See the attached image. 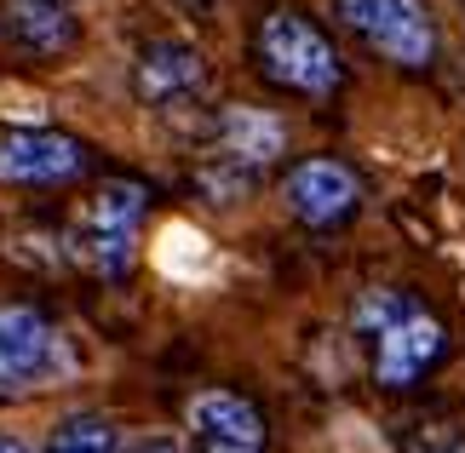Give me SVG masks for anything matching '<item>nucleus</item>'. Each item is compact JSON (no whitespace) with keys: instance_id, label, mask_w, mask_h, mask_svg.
Listing matches in <instances>:
<instances>
[{"instance_id":"obj_10","label":"nucleus","mask_w":465,"mask_h":453,"mask_svg":"<svg viewBox=\"0 0 465 453\" xmlns=\"http://www.w3.org/2000/svg\"><path fill=\"white\" fill-rule=\"evenodd\" d=\"M0 29L12 46L52 58L75 41V12H69V0H0Z\"/></svg>"},{"instance_id":"obj_8","label":"nucleus","mask_w":465,"mask_h":453,"mask_svg":"<svg viewBox=\"0 0 465 453\" xmlns=\"http://www.w3.org/2000/svg\"><path fill=\"white\" fill-rule=\"evenodd\" d=\"M282 202H288V212L305 219V224H333L339 212L356 207V172L339 167V161H305V167L288 172Z\"/></svg>"},{"instance_id":"obj_16","label":"nucleus","mask_w":465,"mask_h":453,"mask_svg":"<svg viewBox=\"0 0 465 453\" xmlns=\"http://www.w3.org/2000/svg\"><path fill=\"white\" fill-rule=\"evenodd\" d=\"M431 453H465V437H449L442 448H431Z\"/></svg>"},{"instance_id":"obj_7","label":"nucleus","mask_w":465,"mask_h":453,"mask_svg":"<svg viewBox=\"0 0 465 453\" xmlns=\"http://www.w3.org/2000/svg\"><path fill=\"white\" fill-rule=\"evenodd\" d=\"M373 344H380V356H373V373H380V385L402 390V385H414V379L442 356V328H437L425 310H414V316L391 321V328L373 339Z\"/></svg>"},{"instance_id":"obj_2","label":"nucleus","mask_w":465,"mask_h":453,"mask_svg":"<svg viewBox=\"0 0 465 453\" xmlns=\"http://www.w3.org/2000/svg\"><path fill=\"white\" fill-rule=\"evenodd\" d=\"M138 219H144V190L138 184H104L75 219V247L104 281H121L133 270Z\"/></svg>"},{"instance_id":"obj_11","label":"nucleus","mask_w":465,"mask_h":453,"mask_svg":"<svg viewBox=\"0 0 465 453\" xmlns=\"http://www.w3.org/2000/svg\"><path fill=\"white\" fill-rule=\"evenodd\" d=\"M282 143H288V133H282L276 115L264 110H247V103H230V110L219 115V150L224 161H236V167H271V161L282 155Z\"/></svg>"},{"instance_id":"obj_13","label":"nucleus","mask_w":465,"mask_h":453,"mask_svg":"<svg viewBox=\"0 0 465 453\" xmlns=\"http://www.w3.org/2000/svg\"><path fill=\"white\" fill-rule=\"evenodd\" d=\"M155 259H161V270H167L173 281H202V276H207L202 264H190V259H207V241H202L190 224H167V230H161ZM207 264H213V259H207Z\"/></svg>"},{"instance_id":"obj_9","label":"nucleus","mask_w":465,"mask_h":453,"mask_svg":"<svg viewBox=\"0 0 465 453\" xmlns=\"http://www.w3.org/2000/svg\"><path fill=\"white\" fill-rule=\"evenodd\" d=\"M190 430L202 437L207 453H264V419L230 390L195 396L190 402Z\"/></svg>"},{"instance_id":"obj_17","label":"nucleus","mask_w":465,"mask_h":453,"mask_svg":"<svg viewBox=\"0 0 465 453\" xmlns=\"http://www.w3.org/2000/svg\"><path fill=\"white\" fill-rule=\"evenodd\" d=\"M0 453H29V448L17 442V437H0Z\"/></svg>"},{"instance_id":"obj_14","label":"nucleus","mask_w":465,"mask_h":453,"mask_svg":"<svg viewBox=\"0 0 465 453\" xmlns=\"http://www.w3.org/2000/svg\"><path fill=\"white\" fill-rule=\"evenodd\" d=\"M420 304L408 299V293H391V287H373V293L356 299V333H368V339H380L391 321H402V316H414Z\"/></svg>"},{"instance_id":"obj_3","label":"nucleus","mask_w":465,"mask_h":453,"mask_svg":"<svg viewBox=\"0 0 465 453\" xmlns=\"http://www.w3.org/2000/svg\"><path fill=\"white\" fill-rule=\"evenodd\" d=\"M339 17H345V29H356L373 52H385L402 69H420L437 58V29L420 0H339Z\"/></svg>"},{"instance_id":"obj_4","label":"nucleus","mask_w":465,"mask_h":453,"mask_svg":"<svg viewBox=\"0 0 465 453\" xmlns=\"http://www.w3.org/2000/svg\"><path fill=\"white\" fill-rule=\"evenodd\" d=\"M52 373H58V333H52V321L6 304L0 310V396L35 390Z\"/></svg>"},{"instance_id":"obj_5","label":"nucleus","mask_w":465,"mask_h":453,"mask_svg":"<svg viewBox=\"0 0 465 453\" xmlns=\"http://www.w3.org/2000/svg\"><path fill=\"white\" fill-rule=\"evenodd\" d=\"M81 143L64 133H35V126L0 133V184H64L81 172Z\"/></svg>"},{"instance_id":"obj_1","label":"nucleus","mask_w":465,"mask_h":453,"mask_svg":"<svg viewBox=\"0 0 465 453\" xmlns=\"http://www.w3.org/2000/svg\"><path fill=\"white\" fill-rule=\"evenodd\" d=\"M253 52H259V69L276 86L305 93V98H328L339 86V75H345L333 41L311 24V17H299V12H271V17H264Z\"/></svg>"},{"instance_id":"obj_12","label":"nucleus","mask_w":465,"mask_h":453,"mask_svg":"<svg viewBox=\"0 0 465 453\" xmlns=\"http://www.w3.org/2000/svg\"><path fill=\"white\" fill-rule=\"evenodd\" d=\"M41 453H121V437L104 413H75V419H64L52 430Z\"/></svg>"},{"instance_id":"obj_6","label":"nucleus","mask_w":465,"mask_h":453,"mask_svg":"<svg viewBox=\"0 0 465 453\" xmlns=\"http://www.w3.org/2000/svg\"><path fill=\"white\" fill-rule=\"evenodd\" d=\"M202 81H207V69H202V58H195L184 41L144 46V58H138V69H133V86H138V98H144L150 110H178L184 98L202 93Z\"/></svg>"},{"instance_id":"obj_15","label":"nucleus","mask_w":465,"mask_h":453,"mask_svg":"<svg viewBox=\"0 0 465 453\" xmlns=\"http://www.w3.org/2000/svg\"><path fill=\"white\" fill-rule=\"evenodd\" d=\"M121 453H190V448H184L178 430H133V437L121 442Z\"/></svg>"}]
</instances>
